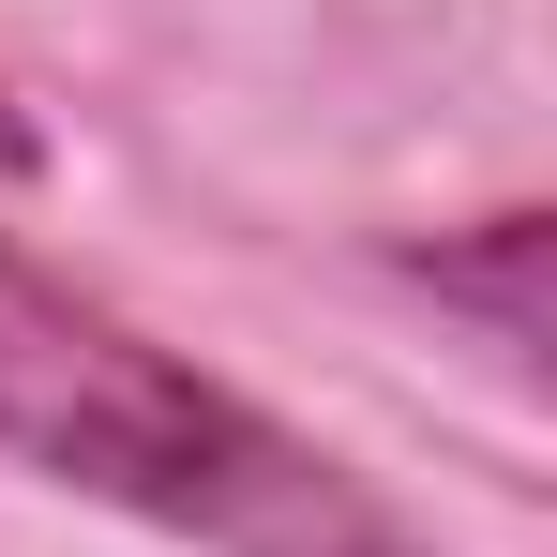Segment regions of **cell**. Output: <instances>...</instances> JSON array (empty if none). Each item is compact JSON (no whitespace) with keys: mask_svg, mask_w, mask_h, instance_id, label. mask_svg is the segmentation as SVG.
<instances>
[{"mask_svg":"<svg viewBox=\"0 0 557 557\" xmlns=\"http://www.w3.org/2000/svg\"><path fill=\"white\" fill-rule=\"evenodd\" d=\"M0 453L211 557H407V528L362 497V467L286 437L226 376L166 362L136 317L76 301L15 242H0Z\"/></svg>","mask_w":557,"mask_h":557,"instance_id":"cell-1","label":"cell"},{"mask_svg":"<svg viewBox=\"0 0 557 557\" xmlns=\"http://www.w3.org/2000/svg\"><path fill=\"white\" fill-rule=\"evenodd\" d=\"M30 166H46V151H30V121L0 106V182H30Z\"/></svg>","mask_w":557,"mask_h":557,"instance_id":"cell-2","label":"cell"}]
</instances>
